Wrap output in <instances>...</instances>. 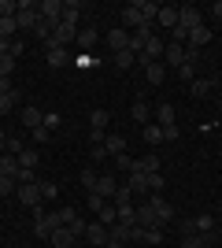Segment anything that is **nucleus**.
Segmentation results:
<instances>
[{"mask_svg":"<svg viewBox=\"0 0 222 248\" xmlns=\"http://www.w3.org/2000/svg\"><path fill=\"white\" fill-rule=\"evenodd\" d=\"M41 22V11H37V4H30V0H19V11H15V26L19 30H33Z\"/></svg>","mask_w":222,"mask_h":248,"instance_id":"obj_1","label":"nucleus"},{"mask_svg":"<svg viewBox=\"0 0 222 248\" xmlns=\"http://www.w3.org/2000/svg\"><path fill=\"white\" fill-rule=\"evenodd\" d=\"M181 63H185V45H174V41H170L167 48H163V67H167V71H178Z\"/></svg>","mask_w":222,"mask_h":248,"instance_id":"obj_2","label":"nucleus"},{"mask_svg":"<svg viewBox=\"0 0 222 248\" xmlns=\"http://www.w3.org/2000/svg\"><path fill=\"white\" fill-rule=\"evenodd\" d=\"M15 193H19V200H22L26 207H41V200H44V193H41V182H33V186H19Z\"/></svg>","mask_w":222,"mask_h":248,"instance_id":"obj_3","label":"nucleus"},{"mask_svg":"<svg viewBox=\"0 0 222 248\" xmlns=\"http://www.w3.org/2000/svg\"><path fill=\"white\" fill-rule=\"evenodd\" d=\"M74 37H78V30H74V26H63V22H59V26L52 30V41H48V48H67V45H71Z\"/></svg>","mask_w":222,"mask_h":248,"instance_id":"obj_4","label":"nucleus"},{"mask_svg":"<svg viewBox=\"0 0 222 248\" xmlns=\"http://www.w3.org/2000/svg\"><path fill=\"white\" fill-rule=\"evenodd\" d=\"M59 226H63V222H59V211H56V215H37L33 233H37V237H48V233H52V230H59Z\"/></svg>","mask_w":222,"mask_h":248,"instance_id":"obj_5","label":"nucleus"},{"mask_svg":"<svg viewBox=\"0 0 222 248\" xmlns=\"http://www.w3.org/2000/svg\"><path fill=\"white\" fill-rule=\"evenodd\" d=\"M133 215H137V226H141V230H148V226H159V218H156V207L148 204V200H145V204H137V207H133Z\"/></svg>","mask_w":222,"mask_h":248,"instance_id":"obj_6","label":"nucleus"},{"mask_svg":"<svg viewBox=\"0 0 222 248\" xmlns=\"http://www.w3.org/2000/svg\"><path fill=\"white\" fill-rule=\"evenodd\" d=\"M145 26V19H141V8L137 4H130V8H122V30H141ZM152 26V22H148Z\"/></svg>","mask_w":222,"mask_h":248,"instance_id":"obj_7","label":"nucleus"},{"mask_svg":"<svg viewBox=\"0 0 222 248\" xmlns=\"http://www.w3.org/2000/svg\"><path fill=\"white\" fill-rule=\"evenodd\" d=\"M148 204L156 207V218H159V226H167L170 218H174V207H170V204H167V200L159 197V193H152V200H148Z\"/></svg>","mask_w":222,"mask_h":248,"instance_id":"obj_8","label":"nucleus"},{"mask_svg":"<svg viewBox=\"0 0 222 248\" xmlns=\"http://www.w3.org/2000/svg\"><path fill=\"white\" fill-rule=\"evenodd\" d=\"M85 241L93 248H104L107 245V226L104 222H93V226H85Z\"/></svg>","mask_w":222,"mask_h":248,"instance_id":"obj_9","label":"nucleus"},{"mask_svg":"<svg viewBox=\"0 0 222 248\" xmlns=\"http://www.w3.org/2000/svg\"><path fill=\"white\" fill-rule=\"evenodd\" d=\"M115 189H118L115 174H100V178H96V189H93V193H96V197H104V200H111V197H115Z\"/></svg>","mask_w":222,"mask_h":248,"instance_id":"obj_10","label":"nucleus"},{"mask_svg":"<svg viewBox=\"0 0 222 248\" xmlns=\"http://www.w3.org/2000/svg\"><path fill=\"white\" fill-rule=\"evenodd\" d=\"M178 26H185V30H196V26H204L200 11H196V8H178Z\"/></svg>","mask_w":222,"mask_h":248,"instance_id":"obj_11","label":"nucleus"},{"mask_svg":"<svg viewBox=\"0 0 222 248\" xmlns=\"http://www.w3.org/2000/svg\"><path fill=\"white\" fill-rule=\"evenodd\" d=\"M41 123H44V115L37 111V108H33V104H26V108H22V126H26V130H41Z\"/></svg>","mask_w":222,"mask_h":248,"instance_id":"obj_12","label":"nucleus"},{"mask_svg":"<svg viewBox=\"0 0 222 248\" xmlns=\"http://www.w3.org/2000/svg\"><path fill=\"white\" fill-rule=\"evenodd\" d=\"M107 45H111V52H126L130 48V33L122 30V26H115V30L107 33Z\"/></svg>","mask_w":222,"mask_h":248,"instance_id":"obj_13","label":"nucleus"},{"mask_svg":"<svg viewBox=\"0 0 222 248\" xmlns=\"http://www.w3.org/2000/svg\"><path fill=\"white\" fill-rule=\"evenodd\" d=\"M207 41H211V26H207V22L196 26V30H189V48H204Z\"/></svg>","mask_w":222,"mask_h":248,"instance_id":"obj_14","label":"nucleus"},{"mask_svg":"<svg viewBox=\"0 0 222 248\" xmlns=\"http://www.w3.org/2000/svg\"><path fill=\"white\" fill-rule=\"evenodd\" d=\"M89 126H93L96 134H107V126H111V111H104V108H96V111L89 115Z\"/></svg>","mask_w":222,"mask_h":248,"instance_id":"obj_15","label":"nucleus"},{"mask_svg":"<svg viewBox=\"0 0 222 248\" xmlns=\"http://www.w3.org/2000/svg\"><path fill=\"white\" fill-rule=\"evenodd\" d=\"M104 148H107V155L115 159V155L126 152V137H122V134H107V137H104Z\"/></svg>","mask_w":222,"mask_h":248,"instance_id":"obj_16","label":"nucleus"},{"mask_svg":"<svg viewBox=\"0 0 222 248\" xmlns=\"http://www.w3.org/2000/svg\"><path fill=\"white\" fill-rule=\"evenodd\" d=\"M48 241H52V248H71L74 245V233L67 226H59V230H52V233H48Z\"/></svg>","mask_w":222,"mask_h":248,"instance_id":"obj_17","label":"nucleus"},{"mask_svg":"<svg viewBox=\"0 0 222 248\" xmlns=\"http://www.w3.org/2000/svg\"><path fill=\"white\" fill-rule=\"evenodd\" d=\"M0 174H4V178H15V174H19V155H11V152L0 155Z\"/></svg>","mask_w":222,"mask_h":248,"instance_id":"obj_18","label":"nucleus"},{"mask_svg":"<svg viewBox=\"0 0 222 248\" xmlns=\"http://www.w3.org/2000/svg\"><path fill=\"white\" fill-rule=\"evenodd\" d=\"M145 78H148L152 85H159V82H163V78H167V67H163V60L148 63V67H145Z\"/></svg>","mask_w":222,"mask_h":248,"instance_id":"obj_19","label":"nucleus"},{"mask_svg":"<svg viewBox=\"0 0 222 248\" xmlns=\"http://www.w3.org/2000/svg\"><path fill=\"white\" fill-rule=\"evenodd\" d=\"M141 137H145L148 145H159V141H163V126L159 123H145L141 126Z\"/></svg>","mask_w":222,"mask_h":248,"instance_id":"obj_20","label":"nucleus"},{"mask_svg":"<svg viewBox=\"0 0 222 248\" xmlns=\"http://www.w3.org/2000/svg\"><path fill=\"white\" fill-rule=\"evenodd\" d=\"M156 22H159V26H167V30H174V26H178V8H159Z\"/></svg>","mask_w":222,"mask_h":248,"instance_id":"obj_21","label":"nucleus"},{"mask_svg":"<svg viewBox=\"0 0 222 248\" xmlns=\"http://www.w3.org/2000/svg\"><path fill=\"white\" fill-rule=\"evenodd\" d=\"M96 218H100V222H104V226H115V222H118V207L111 204V200H107V204L100 207V211H96Z\"/></svg>","mask_w":222,"mask_h":248,"instance_id":"obj_22","label":"nucleus"},{"mask_svg":"<svg viewBox=\"0 0 222 248\" xmlns=\"http://www.w3.org/2000/svg\"><path fill=\"white\" fill-rule=\"evenodd\" d=\"M189 89H192V96L200 100V96H207V93L215 89V82H211V78H192V82H189Z\"/></svg>","mask_w":222,"mask_h":248,"instance_id":"obj_23","label":"nucleus"},{"mask_svg":"<svg viewBox=\"0 0 222 248\" xmlns=\"http://www.w3.org/2000/svg\"><path fill=\"white\" fill-rule=\"evenodd\" d=\"M163 48H167V45L159 41V37H152V41L145 45V52H141V56H148V60L156 63V60H163Z\"/></svg>","mask_w":222,"mask_h":248,"instance_id":"obj_24","label":"nucleus"},{"mask_svg":"<svg viewBox=\"0 0 222 248\" xmlns=\"http://www.w3.org/2000/svg\"><path fill=\"white\" fill-rule=\"evenodd\" d=\"M156 123L163 126V130L174 126V108H170V104H159V108H156Z\"/></svg>","mask_w":222,"mask_h":248,"instance_id":"obj_25","label":"nucleus"},{"mask_svg":"<svg viewBox=\"0 0 222 248\" xmlns=\"http://www.w3.org/2000/svg\"><path fill=\"white\" fill-rule=\"evenodd\" d=\"M133 170H145V174H156V170H159V155H145V159H133Z\"/></svg>","mask_w":222,"mask_h":248,"instance_id":"obj_26","label":"nucleus"},{"mask_svg":"<svg viewBox=\"0 0 222 248\" xmlns=\"http://www.w3.org/2000/svg\"><path fill=\"white\" fill-rule=\"evenodd\" d=\"M41 163V155H37V148H22L19 152V167H26V170H33V167Z\"/></svg>","mask_w":222,"mask_h":248,"instance_id":"obj_27","label":"nucleus"},{"mask_svg":"<svg viewBox=\"0 0 222 248\" xmlns=\"http://www.w3.org/2000/svg\"><path fill=\"white\" fill-rule=\"evenodd\" d=\"M130 189H133V193H145L148 189V174L145 170H130V182H126Z\"/></svg>","mask_w":222,"mask_h":248,"instance_id":"obj_28","label":"nucleus"},{"mask_svg":"<svg viewBox=\"0 0 222 248\" xmlns=\"http://www.w3.org/2000/svg\"><path fill=\"white\" fill-rule=\"evenodd\" d=\"M74 41L82 45V48H93V45L100 41V37H96V30H93V26H85V30H78V37H74Z\"/></svg>","mask_w":222,"mask_h":248,"instance_id":"obj_29","label":"nucleus"},{"mask_svg":"<svg viewBox=\"0 0 222 248\" xmlns=\"http://www.w3.org/2000/svg\"><path fill=\"white\" fill-rule=\"evenodd\" d=\"M15 100H22V93H19V89H11V93H0V115H4V111H11V108H15Z\"/></svg>","mask_w":222,"mask_h":248,"instance_id":"obj_30","label":"nucleus"},{"mask_svg":"<svg viewBox=\"0 0 222 248\" xmlns=\"http://www.w3.org/2000/svg\"><path fill=\"white\" fill-rule=\"evenodd\" d=\"M141 241H145V245H159V241H163V226H148V230H141Z\"/></svg>","mask_w":222,"mask_h":248,"instance_id":"obj_31","label":"nucleus"},{"mask_svg":"<svg viewBox=\"0 0 222 248\" xmlns=\"http://www.w3.org/2000/svg\"><path fill=\"white\" fill-rule=\"evenodd\" d=\"M67 48H48V67H67Z\"/></svg>","mask_w":222,"mask_h":248,"instance_id":"obj_32","label":"nucleus"},{"mask_svg":"<svg viewBox=\"0 0 222 248\" xmlns=\"http://www.w3.org/2000/svg\"><path fill=\"white\" fill-rule=\"evenodd\" d=\"M137 8H141V19H145V22H152L159 15V4H152V0H141Z\"/></svg>","mask_w":222,"mask_h":248,"instance_id":"obj_33","label":"nucleus"},{"mask_svg":"<svg viewBox=\"0 0 222 248\" xmlns=\"http://www.w3.org/2000/svg\"><path fill=\"white\" fill-rule=\"evenodd\" d=\"M63 26L78 30V4H63Z\"/></svg>","mask_w":222,"mask_h":248,"instance_id":"obj_34","label":"nucleus"},{"mask_svg":"<svg viewBox=\"0 0 222 248\" xmlns=\"http://www.w3.org/2000/svg\"><path fill=\"white\" fill-rule=\"evenodd\" d=\"M130 115H133V119H137V123L145 126V123H148V104H145V100H133V108H130Z\"/></svg>","mask_w":222,"mask_h":248,"instance_id":"obj_35","label":"nucleus"},{"mask_svg":"<svg viewBox=\"0 0 222 248\" xmlns=\"http://www.w3.org/2000/svg\"><path fill=\"white\" fill-rule=\"evenodd\" d=\"M133 63H137V56H133V52H115V67H133Z\"/></svg>","mask_w":222,"mask_h":248,"instance_id":"obj_36","label":"nucleus"},{"mask_svg":"<svg viewBox=\"0 0 222 248\" xmlns=\"http://www.w3.org/2000/svg\"><path fill=\"white\" fill-rule=\"evenodd\" d=\"M15 11H19L15 0H0V19H15Z\"/></svg>","mask_w":222,"mask_h":248,"instance_id":"obj_37","label":"nucleus"},{"mask_svg":"<svg viewBox=\"0 0 222 248\" xmlns=\"http://www.w3.org/2000/svg\"><path fill=\"white\" fill-rule=\"evenodd\" d=\"M148 189H152V193H159V189H167V178L159 174V170H156V174H148Z\"/></svg>","mask_w":222,"mask_h":248,"instance_id":"obj_38","label":"nucleus"},{"mask_svg":"<svg viewBox=\"0 0 222 248\" xmlns=\"http://www.w3.org/2000/svg\"><path fill=\"white\" fill-rule=\"evenodd\" d=\"M15 189H19L15 178H4V174H0V197H8V193H15Z\"/></svg>","mask_w":222,"mask_h":248,"instance_id":"obj_39","label":"nucleus"},{"mask_svg":"<svg viewBox=\"0 0 222 248\" xmlns=\"http://www.w3.org/2000/svg\"><path fill=\"white\" fill-rule=\"evenodd\" d=\"M96 178H100L96 170H82V189H89V193H93V189H96Z\"/></svg>","mask_w":222,"mask_h":248,"instance_id":"obj_40","label":"nucleus"},{"mask_svg":"<svg viewBox=\"0 0 222 248\" xmlns=\"http://www.w3.org/2000/svg\"><path fill=\"white\" fill-rule=\"evenodd\" d=\"M19 30V26H15V19H0V37H8L11 41V33Z\"/></svg>","mask_w":222,"mask_h":248,"instance_id":"obj_41","label":"nucleus"},{"mask_svg":"<svg viewBox=\"0 0 222 248\" xmlns=\"http://www.w3.org/2000/svg\"><path fill=\"white\" fill-rule=\"evenodd\" d=\"M181 248H204V237L200 233H189V237H181Z\"/></svg>","mask_w":222,"mask_h":248,"instance_id":"obj_42","label":"nucleus"},{"mask_svg":"<svg viewBox=\"0 0 222 248\" xmlns=\"http://www.w3.org/2000/svg\"><path fill=\"white\" fill-rule=\"evenodd\" d=\"M33 33H37V37H44V41H52V26H48V22H37V26H33Z\"/></svg>","mask_w":222,"mask_h":248,"instance_id":"obj_43","label":"nucleus"},{"mask_svg":"<svg viewBox=\"0 0 222 248\" xmlns=\"http://www.w3.org/2000/svg\"><path fill=\"white\" fill-rule=\"evenodd\" d=\"M11 71H15V60H11V56H0V78H8Z\"/></svg>","mask_w":222,"mask_h":248,"instance_id":"obj_44","label":"nucleus"},{"mask_svg":"<svg viewBox=\"0 0 222 248\" xmlns=\"http://www.w3.org/2000/svg\"><path fill=\"white\" fill-rule=\"evenodd\" d=\"M115 167H118V170H133V159L122 152V155H115Z\"/></svg>","mask_w":222,"mask_h":248,"instance_id":"obj_45","label":"nucleus"},{"mask_svg":"<svg viewBox=\"0 0 222 248\" xmlns=\"http://www.w3.org/2000/svg\"><path fill=\"white\" fill-rule=\"evenodd\" d=\"M67 230L74 233V241H78V237H85V222H82V218H74V222H71Z\"/></svg>","mask_w":222,"mask_h":248,"instance_id":"obj_46","label":"nucleus"},{"mask_svg":"<svg viewBox=\"0 0 222 248\" xmlns=\"http://www.w3.org/2000/svg\"><path fill=\"white\" fill-rule=\"evenodd\" d=\"M74 218H78V211H74V207H63V211H59V222H63V226H71Z\"/></svg>","mask_w":222,"mask_h":248,"instance_id":"obj_47","label":"nucleus"},{"mask_svg":"<svg viewBox=\"0 0 222 248\" xmlns=\"http://www.w3.org/2000/svg\"><path fill=\"white\" fill-rule=\"evenodd\" d=\"M44 130H56V126H59V115H56V111H48V115H44Z\"/></svg>","mask_w":222,"mask_h":248,"instance_id":"obj_48","label":"nucleus"},{"mask_svg":"<svg viewBox=\"0 0 222 248\" xmlns=\"http://www.w3.org/2000/svg\"><path fill=\"white\" fill-rule=\"evenodd\" d=\"M41 193H44V200H48V197H56L59 189H56V182H41Z\"/></svg>","mask_w":222,"mask_h":248,"instance_id":"obj_49","label":"nucleus"},{"mask_svg":"<svg viewBox=\"0 0 222 248\" xmlns=\"http://www.w3.org/2000/svg\"><path fill=\"white\" fill-rule=\"evenodd\" d=\"M107 200L104 197H96V193H89V207H93V211H100V207H104Z\"/></svg>","mask_w":222,"mask_h":248,"instance_id":"obj_50","label":"nucleus"},{"mask_svg":"<svg viewBox=\"0 0 222 248\" xmlns=\"http://www.w3.org/2000/svg\"><path fill=\"white\" fill-rule=\"evenodd\" d=\"M89 155H93V159H111V155H107V148H104V145H93V152H89Z\"/></svg>","mask_w":222,"mask_h":248,"instance_id":"obj_51","label":"nucleus"},{"mask_svg":"<svg viewBox=\"0 0 222 248\" xmlns=\"http://www.w3.org/2000/svg\"><path fill=\"white\" fill-rule=\"evenodd\" d=\"M163 141H178V126H167V130H163Z\"/></svg>","mask_w":222,"mask_h":248,"instance_id":"obj_52","label":"nucleus"},{"mask_svg":"<svg viewBox=\"0 0 222 248\" xmlns=\"http://www.w3.org/2000/svg\"><path fill=\"white\" fill-rule=\"evenodd\" d=\"M8 56H11V60H19V56H22V41H11V52H8Z\"/></svg>","mask_w":222,"mask_h":248,"instance_id":"obj_53","label":"nucleus"},{"mask_svg":"<svg viewBox=\"0 0 222 248\" xmlns=\"http://www.w3.org/2000/svg\"><path fill=\"white\" fill-rule=\"evenodd\" d=\"M0 93H11V82H8V78H0Z\"/></svg>","mask_w":222,"mask_h":248,"instance_id":"obj_54","label":"nucleus"},{"mask_svg":"<svg viewBox=\"0 0 222 248\" xmlns=\"http://www.w3.org/2000/svg\"><path fill=\"white\" fill-rule=\"evenodd\" d=\"M211 15H219V19H222V0H219V4L211 8Z\"/></svg>","mask_w":222,"mask_h":248,"instance_id":"obj_55","label":"nucleus"},{"mask_svg":"<svg viewBox=\"0 0 222 248\" xmlns=\"http://www.w3.org/2000/svg\"><path fill=\"white\" fill-rule=\"evenodd\" d=\"M4 148H8V137H4V134H0V152H4Z\"/></svg>","mask_w":222,"mask_h":248,"instance_id":"obj_56","label":"nucleus"},{"mask_svg":"<svg viewBox=\"0 0 222 248\" xmlns=\"http://www.w3.org/2000/svg\"><path fill=\"white\" fill-rule=\"evenodd\" d=\"M104 248H122V245H118V241H107V245Z\"/></svg>","mask_w":222,"mask_h":248,"instance_id":"obj_57","label":"nucleus"}]
</instances>
